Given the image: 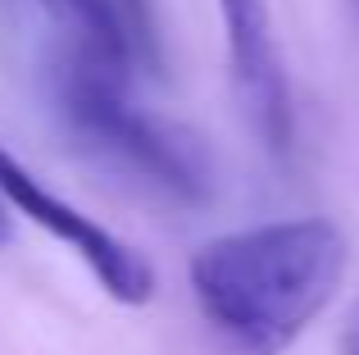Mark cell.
<instances>
[{
	"label": "cell",
	"instance_id": "6da1fadb",
	"mask_svg": "<svg viewBox=\"0 0 359 355\" xmlns=\"http://www.w3.org/2000/svg\"><path fill=\"white\" fill-rule=\"evenodd\" d=\"M351 264L332 219H273L205 241L187 264L205 323L237 355H287L337 301Z\"/></svg>",
	"mask_w": 359,
	"mask_h": 355
},
{
	"label": "cell",
	"instance_id": "7a4b0ae2",
	"mask_svg": "<svg viewBox=\"0 0 359 355\" xmlns=\"http://www.w3.org/2000/svg\"><path fill=\"white\" fill-rule=\"evenodd\" d=\"M50 96L64 128L82 146L109 155L128 173L146 178L150 187L177 196V201L205 205L214 196L219 169H214L205 142L191 128L132 105L123 91V73H109L100 64L60 51L50 73Z\"/></svg>",
	"mask_w": 359,
	"mask_h": 355
},
{
	"label": "cell",
	"instance_id": "3957f363",
	"mask_svg": "<svg viewBox=\"0 0 359 355\" xmlns=\"http://www.w3.org/2000/svg\"><path fill=\"white\" fill-rule=\"evenodd\" d=\"M0 196L14 214L32 219L50 241H60L64 250L82 260L91 278L105 287L109 301L118 305H146L159 287V274L132 241H123L118 232H109L105 223H96L87 210H78L73 201H64L60 192L41 182L9 146H0Z\"/></svg>",
	"mask_w": 359,
	"mask_h": 355
},
{
	"label": "cell",
	"instance_id": "277c9868",
	"mask_svg": "<svg viewBox=\"0 0 359 355\" xmlns=\"http://www.w3.org/2000/svg\"><path fill=\"white\" fill-rule=\"evenodd\" d=\"M223 36H228V78L245 123L259 133L273 155L291 146V91L287 69L273 36L269 0H219Z\"/></svg>",
	"mask_w": 359,
	"mask_h": 355
},
{
	"label": "cell",
	"instance_id": "5b68a950",
	"mask_svg": "<svg viewBox=\"0 0 359 355\" xmlns=\"http://www.w3.org/2000/svg\"><path fill=\"white\" fill-rule=\"evenodd\" d=\"M41 9L60 27L69 55L128 78L132 60H137V41H132L118 0H41Z\"/></svg>",
	"mask_w": 359,
	"mask_h": 355
},
{
	"label": "cell",
	"instance_id": "8992f818",
	"mask_svg": "<svg viewBox=\"0 0 359 355\" xmlns=\"http://www.w3.org/2000/svg\"><path fill=\"white\" fill-rule=\"evenodd\" d=\"M123 18L132 27V41L141 46V60L159 64V18H155V0H118Z\"/></svg>",
	"mask_w": 359,
	"mask_h": 355
},
{
	"label": "cell",
	"instance_id": "52a82bcc",
	"mask_svg": "<svg viewBox=\"0 0 359 355\" xmlns=\"http://www.w3.org/2000/svg\"><path fill=\"white\" fill-rule=\"evenodd\" d=\"M341 342H346V355H359V301L351 305V314H346V333H341Z\"/></svg>",
	"mask_w": 359,
	"mask_h": 355
},
{
	"label": "cell",
	"instance_id": "ba28073f",
	"mask_svg": "<svg viewBox=\"0 0 359 355\" xmlns=\"http://www.w3.org/2000/svg\"><path fill=\"white\" fill-rule=\"evenodd\" d=\"M9 237H14V214H9L5 196H0V246H9Z\"/></svg>",
	"mask_w": 359,
	"mask_h": 355
}]
</instances>
